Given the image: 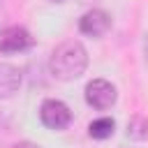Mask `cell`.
<instances>
[{"instance_id": "cell-1", "label": "cell", "mask_w": 148, "mask_h": 148, "mask_svg": "<svg viewBox=\"0 0 148 148\" xmlns=\"http://www.w3.org/2000/svg\"><path fill=\"white\" fill-rule=\"evenodd\" d=\"M86 67H88V53H86L83 44L76 39H67V42L58 44L49 60V69L58 81L79 79L86 72Z\"/></svg>"}, {"instance_id": "cell-2", "label": "cell", "mask_w": 148, "mask_h": 148, "mask_svg": "<svg viewBox=\"0 0 148 148\" xmlns=\"http://www.w3.org/2000/svg\"><path fill=\"white\" fill-rule=\"evenodd\" d=\"M39 120L49 127V130H65L69 123H72V111L65 102L60 99H44L42 106H39Z\"/></svg>"}, {"instance_id": "cell-3", "label": "cell", "mask_w": 148, "mask_h": 148, "mask_svg": "<svg viewBox=\"0 0 148 148\" xmlns=\"http://www.w3.org/2000/svg\"><path fill=\"white\" fill-rule=\"evenodd\" d=\"M116 97H118L116 86L111 81H106V79H92L86 86V102L92 109H99V111L111 109L116 104Z\"/></svg>"}, {"instance_id": "cell-4", "label": "cell", "mask_w": 148, "mask_h": 148, "mask_svg": "<svg viewBox=\"0 0 148 148\" xmlns=\"http://www.w3.org/2000/svg\"><path fill=\"white\" fill-rule=\"evenodd\" d=\"M30 44H32V37L21 25H9L0 30V53H18V51H25Z\"/></svg>"}, {"instance_id": "cell-5", "label": "cell", "mask_w": 148, "mask_h": 148, "mask_svg": "<svg viewBox=\"0 0 148 148\" xmlns=\"http://www.w3.org/2000/svg\"><path fill=\"white\" fill-rule=\"evenodd\" d=\"M109 28H111V16L104 9H88L79 21V30L88 37H102L109 32Z\"/></svg>"}, {"instance_id": "cell-6", "label": "cell", "mask_w": 148, "mask_h": 148, "mask_svg": "<svg viewBox=\"0 0 148 148\" xmlns=\"http://www.w3.org/2000/svg\"><path fill=\"white\" fill-rule=\"evenodd\" d=\"M21 69L16 65L2 62L0 65V99H9L21 88Z\"/></svg>"}, {"instance_id": "cell-7", "label": "cell", "mask_w": 148, "mask_h": 148, "mask_svg": "<svg viewBox=\"0 0 148 148\" xmlns=\"http://www.w3.org/2000/svg\"><path fill=\"white\" fill-rule=\"evenodd\" d=\"M113 130H116V123H113V118H97V120H92L90 125H88V134L92 136V139H109L111 134H113Z\"/></svg>"}, {"instance_id": "cell-8", "label": "cell", "mask_w": 148, "mask_h": 148, "mask_svg": "<svg viewBox=\"0 0 148 148\" xmlns=\"http://www.w3.org/2000/svg\"><path fill=\"white\" fill-rule=\"evenodd\" d=\"M127 136L134 141H143L148 139V118L143 116H132L127 123Z\"/></svg>"}, {"instance_id": "cell-9", "label": "cell", "mask_w": 148, "mask_h": 148, "mask_svg": "<svg viewBox=\"0 0 148 148\" xmlns=\"http://www.w3.org/2000/svg\"><path fill=\"white\" fill-rule=\"evenodd\" d=\"M12 148H39V146L32 143V141H18V143H14Z\"/></svg>"}, {"instance_id": "cell-10", "label": "cell", "mask_w": 148, "mask_h": 148, "mask_svg": "<svg viewBox=\"0 0 148 148\" xmlns=\"http://www.w3.org/2000/svg\"><path fill=\"white\" fill-rule=\"evenodd\" d=\"M143 53H146V62H148V32H146V39H143Z\"/></svg>"}, {"instance_id": "cell-11", "label": "cell", "mask_w": 148, "mask_h": 148, "mask_svg": "<svg viewBox=\"0 0 148 148\" xmlns=\"http://www.w3.org/2000/svg\"><path fill=\"white\" fill-rule=\"evenodd\" d=\"M49 2H62V0H49Z\"/></svg>"}]
</instances>
